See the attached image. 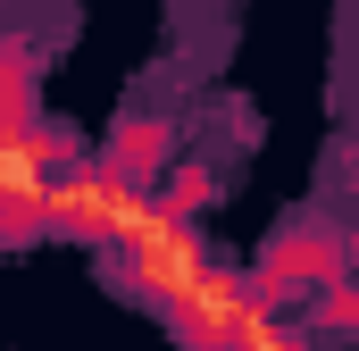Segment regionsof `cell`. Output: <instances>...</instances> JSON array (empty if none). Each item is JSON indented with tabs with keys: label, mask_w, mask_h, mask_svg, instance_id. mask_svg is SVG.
Instances as JSON below:
<instances>
[{
	"label": "cell",
	"mask_w": 359,
	"mask_h": 351,
	"mask_svg": "<svg viewBox=\"0 0 359 351\" xmlns=\"http://www.w3.org/2000/svg\"><path fill=\"white\" fill-rule=\"evenodd\" d=\"M209 267H217V260H209V243H201V218L168 209L159 192H151L142 226L117 243V276H126V284H134V293H142L159 318L176 310V301L192 293V284H201V276H209Z\"/></svg>",
	"instance_id": "obj_1"
},
{
	"label": "cell",
	"mask_w": 359,
	"mask_h": 351,
	"mask_svg": "<svg viewBox=\"0 0 359 351\" xmlns=\"http://www.w3.org/2000/svg\"><path fill=\"white\" fill-rule=\"evenodd\" d=\"M151 209V184L117 168H59L42 184V226H59L67 243H92V251H117Z\"/></svg>",
	"instance_id": "obj_2"
},
{
	"label": "cell",
	"mask_w": 359,
	"mask_h": 351,
	"mask_svg": "<svg viewBox=\"0 0 359 351\" xmlns=\"http://www.w3.org/2000/svg\"><path fill=\"white\" fill-rule=\"evenodd\" d=\"M159 159H168V126L151 117V126H126V134H117V159H109V168H117V176H134V184H142V176L159 168Z\"/></svg>",
	"instance_id": "obj_3"
}]
</instances>
